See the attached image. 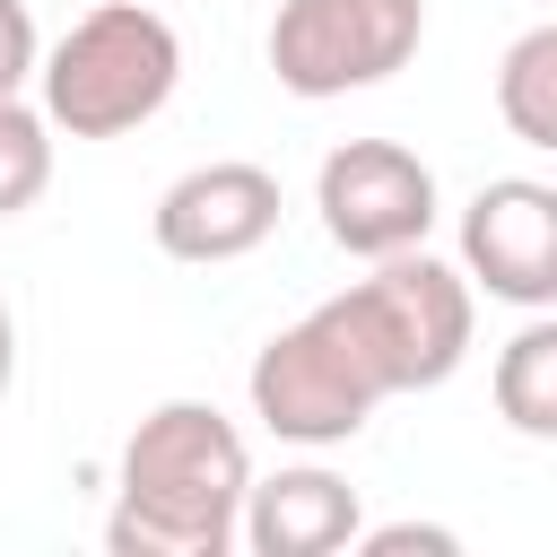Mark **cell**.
Instances as JSON below:
<instances>
[{"mask_svg": "<svg viewBox=\"0 0 557 557\" xmlns=\"http://www.w3.org/2000/svg\"><path fill=\"white\" fill-rule=\"evenodd\" d=\"M9 374H17V322H9V305H0V392H9Z\"/></svg>", "mask_w": 557, "mask_h": 557, "instance_id": "cell-15", "label": "cell"}, {"mask_svg": "<svg viewBox=\"0 0 557 557\" xmlns=\"http://www.w3.org/2000/svg\"><path fill=\"white\" fill-rule=\"evenodd\" d=\"M252 453L209 400H165L122 444V505L104 522L113 557H226L244 540Z\"/></svg>", "mask_w": 557, "mask_h": 557, "instance_id": "cell-1", "label": "cell"}, {"mask_svg": "<svg viewBox=\"0 0 557 557\" xmlns=\"http://www.w3.org/2000/svg\"><path fill=\"white\" fill-rule=\"evenodd\" d=\"M35 78H44V122H61L70 139H113L174 96L183 44L148 0H104L35 61Z\"/></svg>", "mask_w": 557, "mask_h": 557, "instance_id": "cell-3", "label": "cell"}, {"mask_svg": "<svg viewBox=\"0 0 557 557\" xmlns=\"http://www.w3.org/2000/svg\"><path fill=\"white\" fill-rule=\"evenodd\" d=\"M357 548L366 557H453L461 540L444 522H383V531H357Z\"/></svg>", "mask_w": 557, "mask_h": 557, "instance_id": "cell-13", "label": "cell"}, {"mask_svg": "<svg viewBox=\"0 0 557 557\" xmlns=\"http://www.w3.org/2000/svg\"><path fill=\"white\" fill-rule=\"evenodd\" d=\"M270 226H278V174L252 157H209L157 191V244L174 261H235L270 244Z\"/></svg>", "mask_w": 557, "mask_h": 557, "instance_id": "cell-8", "label": "cell"}, {"mask_svg": "<svg viewBox=\"0 0 557 557\" xmlns=\"http://www.w3.org/2000/svg\"><path fill=\"white\" fill-rule=\"evenodd\" d=\"M374 409H383V392L366 383V366L348 357V339L331 331L322 305L261 339V357H252V418L270 435H287V444H348Z\"/></svg>", "mask_w": 557, "mask_h": 557, "instance_id": "cell-5", "label": "cell"}, {"mask_svg": "<svg viewBox=\"0 0 557 557\" xmlns=\"http://www.w3.org/2000/svg\"><path fill=\"white\" fill-rule=\"evenodd\" d=\"M244 548L252 557H339L357 548V487L331 470H278L244 487Z\"/></svg>", "mask_w": 557, "mask_h": 557, "instance_id": "cell-9", "label": "cell"}, {"mask_svg": "<svg viewBox=\"0 0 557 557\" xmlns=\"http://www.w3.org/2000/svg\"><path fill=\"white\" fill-rule=\"evenodd\" d=\"M461 261L505 305H557V183L496 174L461 209Z\"/></svg>", "mask_w": 557, "mask_h": 557, "instance_id": "cell-7", "label": "cell"}, {"mask_svg": "<svg viewBox=\"0 0 557 557\" xmlns=\"http://www.w3.org/2000/svg\"><path fill=\"white\" fill-rule=\"evenodd\" d=\"M496 418L531 444H557V313L522 322L496 348Z\"/></svg>", "mask_w": 557, "mask_h": 557, "instance_id": "cell-10", "label": "cell"}, {"mask_svg": "<svg viewBox=\"0 0 557 557\" xmlns=\"http://www.w3.org/2000/svg\"><path fill=\"white\" fill-rule=\"evenodd\" d=\"M44 183H52V122H44L35 104L0 96V218L35 209Z\"/></svg>", "mask_w": 557, "mask_h": 557, "instance_id": "cell-12", "label": "cell"}, {"mask_svg": "<svg viewBox=\"0 0 557 557\" xmlns=\"http://www.w3.org/2000/svg\"><path fill=\"white\" fill-rule=\"evenodd\" d=\"M35 17H26V0H0V96H17L26 78H35Z\"/></svg>", "mask_w": 557, "mask_h": 557, "instance_id": "cell-14", "label": "cell"}, {"mask_svg": "<svg viewBox=\"0 0 557 557\" xmlns=\"http://www.w3.org/2000/svg\"><path fill=\"white\" fill-rule=\"evenodd\" d=\"M331 331L348 339V357L366 366V383L392 400V392H435L461 348H470V278L444 270L435 252H383L374 278L322 296Z\"/></svg>", "mask_w": 557, "mask_h": 557, "instance_id": "cell-2", "label": "cell"}, {"mask_svg": "<svg viewBox=\"0 0 557 557\" xmlns=\"http://www.w3.org/2000/svg\"><path fill=\"white\" fill-rule=\"evenodd\" d=\"M426 35L418 0H287L270 17V70L296 96H348L392 78Z\"/></svg>", "mask_w": 557, "mask_h": 557, "instance_id": "cell-4", "label": "cell"}, {"mask_svg": "<svg viewBox=\"0 0 557 557\" xmlns=\"http://www.w3.org/2000/svg\"><path fill=\"white\" fill-rule=\"evenodd\" d=\"M313 209L331 226L339 252L357 261H383V252H409L426 244V218H435V174L418 148L400 139H339L313 174Z\"/></svg>", "mask_w": 557, "mask_h": 557, "instance_id": "cell-6", "label": "cell"}, {"mask_svg": "<svg viewBox=\"0 0 557 557\" xmlns=\"http://www.w3.org/2000/svg\"><path fill=\"white\" fill-rule=\"evenodd\" d=\"M496 113H505L513 139L557 148V17L505 44V61H496Z\"/></svg>", "mask_w": 557, "mask_h": 557, "instance_id": "cell-11", "label": "cell"}]
</instances>
